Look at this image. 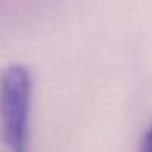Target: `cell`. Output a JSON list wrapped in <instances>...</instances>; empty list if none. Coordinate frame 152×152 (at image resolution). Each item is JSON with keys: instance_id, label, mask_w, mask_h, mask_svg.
I'll list each match as a JSON object with an SVG mask.
<instances>
[{"instance_id": "cell-2", "label": "cell", "mask_w": 152, "mask_h": 152, "mask_svg": "<svg viewBox=\"0 0 152 152\" xmlns=\"http://www.w3.org/2000/svg\"><path fill=\"white\" fill-rule=\"evenodd\" d=\"M140 152H152V125H150V127L145 131V134H143Z\"/></svg>"}, {"instance_id": "cell-1", "label": "cell", "mask_w": 152, "mask_h": 152, "mask_svg": "<svg viewBox=\"0 0 152 152\" xmlns=\"http://www.w3.org/2000/svg\"><path fill=\"white\" fill-rule=\"evenodd\" d=\"M32 75L23 64L0 72V138L9 152H27Z\"/></svg>"}]
</instances>
